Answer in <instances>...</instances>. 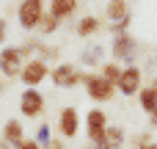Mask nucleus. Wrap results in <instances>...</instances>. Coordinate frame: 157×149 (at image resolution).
<instances>
[{"mask_svg": "<svg viewBox=\"0 0 157 149\" xmlns=\"http://www.w3.org/2000/svg\"><path fill=\"white\" fill-rule=\"evenodd\" d=\"M86 69H80V66H75L72 61L66 64V61H58L55 66H52V72H50V80L58 86V88H77V86H83L86 83Z\"/></svg>", "mask_w": 157, "mask_h": 149, "instance_id": "obj_1", "label": "nucleus"}, {"mask_svg": "<svg viewBox=\"0 0 157 149\" xmlns=\"http://www.w3.org/2000/svg\"><path fill=\"white\" fill-rule=\"evenodd\" d=\"M44 14H47L44 0H22V3L17 6V19H19V28H22L25 33L39 30V22H41Z\"/></svg>", "mask_w": 157, "mask_h": 149, "instance_id": "obj_2", "label": "nucleus"}, {"mask_svg": "<svg viewBox=\"0 0 157 149\" xmlns=\"http://www.w3.org/2000/svg\"><path fill=\"white\" fill-rule=\"evenodd\" d=\"M83 88H86L88 100H94V102H110V100H113V94L119 91V88H116L110 80H105L99 72H88V75H86Z\"/></svg>", "mask_w": 157, "mask_h": 149, "instance_id": "obj_3", "label": "nucleus"}, {"mask_svg": "<svg viewBox=\"0 0 157 149\" xmlns=\"http://www.w3.org/2000/svg\"><path fill=\"white\" fill-rule=\"evenodd\" d=\"M110 61L116 64H135V55H138V39L132 33H121V36H113V44H110Z\"/></svg>", "mask_w": 157, "mask_h": 149, "instance_id": "obj_4", "label": "nucleus"}, {"mask_svg": "<svg viewBox=\"0 0 157 149\" xmlns=\"http://www.w3.org/2000/svg\"><path fill=\"white\" fill-rule=\"evenodd\" d=\"M50 72H52V66L36 55V58L25 61V69H22L19 80H22V86H25V88H39V83H44V80L50 77Z\"/></svg>", "mask_w": 157, "mask_h": 149, "instance_id": "obj_5", "label": "nucleus"}, {"mask_svg": "<svg viewBox=\"0 0 157 149\" xmlns=\"http://www.w3.org/2000/svg\"><path fill=\"white\" fill-rule=\"evenodd\" d=\"M86 138H88V144L94 147V144H99L102 138H105V133H108V127H110V122H108V113L102 111V108H91L88 113H86Z\"/></svg>", "mask_w": 157, "mask_h": 149, "instance_id": "obj_6", "label": "nucleus"}, {"mask_svg": "<svg viewBox=\"0 0 157 149\" xmlns=\"http://www.w3.org/2000/svg\"><path fill=\"white\" fill-rule=\"evenodd\" d=\"M44 108H47V100L39 88H25L19 94V113L25 119H39L44 113Z\"/></svg>", "mask_w": 157, "mask_h": 149, "instance_id": "obj_7", "label": "nucleus"}, {"mask_svg": "<svg viewBox=\"0 0 157 149\" xmlns=\"http://www.w3.org/2000/svg\"><path fill=\"white\" fill-rule=\"evenodd\" d=\"M58 133H61L63 141L77 138V133H80V111L75 105H66V108L58 111Z\"/></svg>", "mask_w": 157, "mask_h": 149, "instance_id": "obj_8", "label": "nucleus"}, {"mask_svg": "<svg viewBox=\"0 0 157 149\" xmlns=\"http://www.w3.org/2000/svg\"><path fill=\"white\" fill-rule=\"evenodd\" d=\"M22 69H25V58L19 55V47H3L0 50V72H3V77L14 80V77L22 75Z\"/></svg>", "mask_w": 157, "mask_h": 149, "instance_id": "obj_9", "label": "nucleus"}, {"mask_svg": "<svg viewBox=\"0 0 157 149\" xmlns=\"http://www.w3.org/2000/svg\"><path fill=\"white\" fill-rule=\"evenodd\" d=\"M116 88H119V94H124V97H135V94H141V88H144V72H141V66H135V64L124 66L121 80H119Z\"/></svg>", "mask_w": 157, "mask_h": 149, "instance_id": "obj_10", "label": "nucleus"}, {"mask_svg": "<svg viewBox=\"0 0 157 149\" xmlns=\"http://www.w3.org/2000/svg\"><path fill=\"white\" fill-rule=\"evenodd\" d=\"M0 138H3L6 144H11V147L17 149L22 141H25V124H22L19 119H8V122L3 124V133H0Z\"/></svg>", "mask_w": 157, "mask_h": 149, "instance_id": "obj_11", "label": "nucleus"}, {"mask_svg": "<svg viewBox=\"0 0 157 149\" xmlns=\"http://www.w3.org/2000/svg\"><path fill=\"white\" fill-rule=\"evenodd\" d=\"M105 17L110 25H116V22H124L127 17H132V8L127 0H110V3H105Z\"/></svg>", "mask_w": 157, "mask_h": 149, "instance_id": "obj_12", "label": "nucleus"}, {"mask_svg": "<svg viewBox=\"0 0 157 149\" xmlns=\"http://www.w3.org/2000/svg\"><path fill=\"white\" fill-rule=\"evenodd\" d=\"M102 30V19L97 17V14H83L80 19H77V25H75V33L80 36V39H88V36H94V33H99Z\"/></svg>", "mask_w": 157, "mask_h": 149, "instance_id": "obj_13", "label": "nucleus"}, {"mask_svg": "<svg viewBox=\"0 0 157 149\" xmlns=\"http://www.w3.org/2000/svg\"><path fill=\"white\" fill-rule=\"evenodd\" d=\"M80 8V3L77 0H52L50 6H47V11L58 19V22H63V19H69V17H75V11Z\"/></svg>", "mask_w": 157, "mask_h": 149, "instance_id": "obj_14", "label": "nucleus"}, {"mask_svg": "<svg viewBox=\"0 0 157 149\" xmlns=\"http://www.w3.org/2000/svg\"><path fill=\"white\" fill-rule=\"evenodd\" d=\"M102 55H105V47L102 44H91V47H86L83 53H80V64L83 66H102L105 61H102Z\"/></svg>", "mask_w": 157, "mask_h": 149, "instance_id": "obj_15", "label": "nucleus"}, {"mask_svg": "<svg viewBox=\"0 0 157 149\" xmlns=\"http://www.w3.org/2000/svg\"><path fill=\"white\" fill-rule=\"evenodd\" d=\"M121 72H124V66H121V64H116V61H105V64L99 66V75H102L105 80H110L113 86H119Z\"/></svg>", "mask_w": 157, "mask_h": 149, "instance_id": "obj_16", "label": "nucleus"}, {"mask_svg": "<svg viewBox=\"0 0 157 149\" xmlns=\"http://www.w3.org/2000/svg\"><path fill=\"white\" fill-rule=\"evenodd\" d=\"M138 105L146 111V113H152L157 108V91L152 88V86H144L141 88V94H138Z\"/></svg>", "mask_w": 157, "mask_h": 149, "instance_id": "obj_17", "label": "nucleus"}, {"mask_svg": "<svg viewBox=\"0 0 157 149\" xmlns=\"http://www.w3.org/2000/svg\"><path fill=\"white\" fill-rule=\"evenodd\" d=\"M36 55L52 66V61H58V58H61V47H58V44H39V53H36Z\"/></svg>", "mask_w": 157, "mask_h": 149, "instance_id": "obj_18", "label": "nucleus"}, {"mask_svg": "<svg viewBox=\"0 0 157 149\" xmlns=\"http://www.w3.org/2000/svg\"><path fill=\"white\" fill-rule=\"evenodd\" d=\"M58 28H61V22H58V19H55V17L50 14V11H47V14L41 17V22H39V33H44V36H50V33H55Z\"/></svg>", "mask_w": 157, "mask_h": 149, "instance_id": "obj_19", "label": "nucleus"}, {"mask_svg": "<svg viewBox=\"0 0 157 149\" xmlns=\"http://www.w3.org/2000/svg\"><path fill=\"white\" fill-rule=\"evenodd\" d=\"M105 135L110 138V144H113L116 149H121V144H124V138H127V135H124V127H121V124H110Z\"/></svg>", "mask_w": 157, "mask_h": 149, "instance_id": "obj_20", "label": "nucleus"}, {"mask_svg": "<svg viewBox=\"0 0 157 149\" xmlns=\"http://www.w3.org/2000/svg\"><path fill=\"white\" fill-rule=\"evenodd\" d=\"M52 138H55V135H52V130H50V124H47V122H41V124H39V130H36V135H33V141L44 147V144H50Z\"/></svg>", "mask_w": 157, "mask_h": 149, "instance_id": "obj_21", "label": "nucleus"}, {"mask_svg": "<svg viewBox=\"0 0 157 149\" xmlns=\"http://www.w3.org/2000/svg\"><path fill=\"white\" fill-rule=\"evenodd\" d=\"M41 149H66V141H63V138H52L50 144H44Z\"/></svg>", "mask_w": 157, "mask_h": 149, "instance_id": "obj_22", "label": "nucleus"}, {"mask_svg": "<svg viewBox=\"0 0 157 149\" xmlns=\"http://www.w3.org/2000/svg\"><path fill=\"white\" fill-rule=\"evenodd\" d=\"M6 39H8V22L6 17H0V44H6Z\"/></svg>", "mask_w": 157, "mask_h": 149, "instance_id": "obj_23", "label": "nucleus"}, {"mask_svg": "<svg viewBox=\"0 0 157 149\" xmlns=\"http://www.w3.org/2000/svg\"><path fill=\"white\" fill-rule=\"evenodd\" d=\"M17 149H41V144H36L33 138H25V141H22V144H19Z\"/></svg>", "mask_w": 157, "mask_h": 149, "instance_id": "obj_24", "label": "nucleus"}, {"mask_svg": "<svg viewBox=\"0 0 157 149\" xmlns=\"http://www.w3.org/2000/svg\"><path fill=\"white\" fill-rule=\"evenodd\" d=\"M149 124H152V127H157V108L149 113Z\"/></svg>", "mask_w": 157, "mask_h": 149, "instance_id": "obj_25", "label": "nucleus"}, {"mask_svg": "<svg viewBox=\"0 0 157 149\" xmlns=\"http://www.w3.org/2000/svg\"><path fill=\"white\" fill-rule=\"evenodd\" d=\"M0 149H14V147H11V144H6V141L0 138Z\"/></svg>", "mask_w": 157, "mask_h": 149, "instance_id": "obj_26", "label": "nucleus"}, {"mask_svg": "<svg viewBox=\"0 0 157 149\" xmlns=\"http://www.w3.org/2000/svg\"><path fill=\"white\" fill-rule=\"evenodd\" d=\"M149 86H152V88H155V91H157V75H155V77H152V83H149Z\"/></svg>", "mask_w": 157, "mask_h": 149, "instance_id": "obj_27", "label": "nucleus"}, {"mask_svg": "<svg viewBox=\"0 0 157 149\" xmlns=\"http://www.w3.org/2000/svg\"><path fill=\"white\" fill-rule=\"evenodd\" d=\"M144 149H157V141H152V144H146Z\"/></svg>", "mask_w": 157, "mask_h": 149, "instance_id": "obj_28", "label": "nucleus"}, {"mask_svg": "<svg viewBox=\"0 0 157 149\" xmlns=\"http://www.w3.org/2000/svg\"><path fill=\"white\" fill-rule=\"evenodd\" d=\"M3 91H6V83H3V80H0V94H3Z\"/></svg>", "mask_w": 157, "mask_h": 149, "instance_id": "obj_29", "label": "nucleus"}, {"mask_svg": "<svg viewBox=\"0 0 157 149\" xmlns=\"http://www.w3.org/2000/svg\"><path fill=\"white\" fill-rule=\"evenodd\" d=\"M155 61H157V53H155Z\"/></svg>", "mask_w": 157, "mask_h": 149, "instance_id": "obj_30", "label": "nucleus"}]
</instances>
